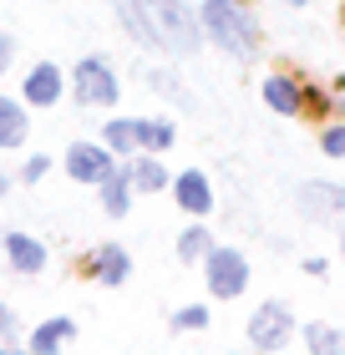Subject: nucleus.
<instances>
[{
	"label": "nucleus",
	"instance_id": "obj_1",
	"mask_svg": "<svg viewBox=\"0 0 345 355\" xmlns=\"http://www.w3.org/2000/svg\"><path fill=\"white\" fill-rule=\"evenodd\" d=\"M112 6H117L122 31L142 46V51H158V56H193V51L208 41L199 10H188L183 0H112Z\"/></svg>",
	"mask_w": 345,
	"mask_h": 355
},
{
	"label": "nucleus",
	"instance_id": "obj_2",
	"mask_svg": "<svg viewBox=\"0 0 345 355\" xmlns=\"http://www.w3.org/2000/svg\"><path fill=\"white\" fill-rule=\"evenodd\" d=\"M199 21H203V36L219 46V51L239 56V61H254L259 56V21L244 0H203L199 6Z\"/></svg>",
	"mask_w": 345,
	"mask_h": 355
},
{
	"label": "nucleus",
	"instance_id": "obj_3",
	"mask_svg": "<svg viewBox=\"0 0 345 355\" xmlns=\"http://www.w3.org/2000/svg\"><path fill=\"white\" fill-rule=\"evenodd\" d=\"M102 142L117 157H137V153H168L173 148V122L158 117H112L102 127Z\"/></svg>",
	"mask_w": 345,
	"mask_h": 355
},
{
	"label": "nucleus",
	"instance_id": "obj_4",
	"mask_svg": "<svg viewBox=\"0 0 345 355\" xmlns=\"http://www.w3.org/2000/svg\"><path fill=\"white\" fill-rule=\"evenodd\" d=\"M71 96L81 107H96V112H107V107H117V96H122V87H117V71H112V61L107 56H81L76 67H71Z\"/></svg>",
	"mask_w": 345,
	"mask_h": 355
},
{
	"label": "nucleus",
	"instance_id": "obj_5",
	"mask_svg": "<svg viewBox=\"0 0 345 355\" xmlns=\"http://www.w3.org/2000/svg\"><path fill=\"white\" fill-rule=\"evenodd\" d=\"M203 284H208L213 300H239L244 289H249V259H244L239 249L213 244V254L203 259Z\"/></svg>",
	"mask_w": 345,
	"mask_h": 355
},
{
	"label": "nucleus",
	"instance_id": "obj_6",
	"mask_svg": "<svg viewBox=\"0 0 345 355\" xmlns=\"http://www.w3.org/2000/svg\"><path fill=\"white\" fill-rule=\"evenodd\" d=\"M289 340H294V315H289V304L264 300V304L249 315V345H254V350H285Z\"/></svg>",
	"mask_w": 345,
	"mask_h": 355
},
{
	"label": "nucleus",
	"instance_id": "obj_7",
	"mask_svg": "<svg viewBox=\"0 0 345 355\" xmlns=\"http://www.w3.org/2000/svg\"><path fill=\"white\" fill-rule=\"evenodd\" d=\"M294 208L305 218H320V223H345V188L340 183H325V178H310L294 193Z\"/></svg>",
	"mask_w": 345,
	"mask_h": 355
},
{
	"label": "nucleus",
	"instance_id": "obj_8",
	"mask_svg": "<svg viewBox=\"0 0 345 355\" xmlns=\"http://www.w3.org/2000/svg\"><path fill=\"white\" fill-rule=\"evenodd\" d=\"M67 173L76 178V183H92L96 188L102 178L117 173V153H112L107 142H87V137H81V142L67 148Z\"/></svg>",
	"mask_w": 345,
	"mask_h": 355
},
{
	"label": "nucleus",
	"instance_id": "obj_9",
	"mask_svg": "<svg viewBox=\"0 0 345 355\" xmlns=\"http://www.w3.org/2000/svg\"><path fill=\"white\" fill-rule=\"evenodd\" d=\"M61 92H67L61 67H56V61H36V67L26 71V82H21V102L26 107H56Z\"/></svg>",
	"mask_w": 345,
	"mask_h": 355
},
{
	"label": "nucleus",
	"instance_id": "obj_10",
	"mask_svg": "<svg viewBox=\"0 0 345 355\" xmlns=\"http://www.w3.org/2000/svg\"><path fill=\"white\" fill-rule=\"evenodd\" d=\"M259 96H264V107L279 112V117H300L305 112V87L294 82L289 71H269L264 82H259Z\"/></svg>",
	"mask_w": 345,
	"mask_h": 355
},
{
	"label": "nucleus",
	"instance_id": "obj_11",
	"mask_svg": "<svg viewBox=\"0 0 345 355\" xmlns=\"http://www.w3.org/2000/svg\"><path fill=\"white\" fill-rule=\"evenodd\" d=\"M173 198H178V208L193 214V218L213 214V183H208V173H199V168L178 173V178H173Z\"/></svg>",
	"mask_w": 345,
	"mask_h": 355
},
{
	"label": "nucleus",
	"instance_id": "obj_12",
	"mask_svg": "<svg viewBox=\"0 0 345 355\" xmlns=\"http://www.w3.org/2000/svg\"><path fill=\"white\" fill-rule=\"evenodd\" d=\"M0 249H6V259H10L15 274H41L46 259H51L41 239H36V234H21V229H10L6 239H0Z\"/></svg>",
	"mask_w": 345,
	"mask_h": 355
},
{
	"label": "nucleus",
	"instance_id": "obj_13",
	"mask_svg": "<svg viewBox=\"0 0 345 355\" xmlns=\"http://www.w3.org/2000/svg\"><path fill=\"white\" fill-rule=\"evenodd\" d=\"M87 269H92V279H96V284L117 289V284H127V274H133V259H127V249H122V244H96V249H92V259H87Z\"/></svg>",
	"mask_w": 345,
	"mask_h": 355
},
{
	"label": "nucleus",
	"instance_id": "obj_14",
	"mask_svg": "<svg viewBox=\"0 0 345 355\" xmlns=\"http://www.w3.org/2000/svg\"><path fill=\"white\" fill-rule=\"evenodd\" d=\"M127 173H133V188H137V193H162V188H173V173L158 163V153L127 157Z\"/></svg>",
	"mask_w": 345,
	"mask_h": 355
},
{
	"label": "nucleus",
	"instance_id": "obj_15",
	"mask_svg": "<svg viewBox=\"0 0 345 355\" xmlns=\"http://www.w3.org/2000/svg\"><path fill=\"white\" fill-rule=\"evenodd\" d=\"M96 193H102V208H107V218H127V208H133V173L127 168H117L112 178H102L96 183Z\"/></svg>",
	"mask_w": 345,
	"mask_h": 355
},
{
	"label": "nucleus",
	"instance_id": "obj_16",
	"mask_svg": "<svg viewBox=\"0 0 345 355\" xmlns=\"http://www.w3.org/2000/svg\"><path fill=\"white\" fill-rule=\"evenodd\" d=\"M26 137H31V117H26V107H15L10 96H0V153L21 148Z\"/></svg>",
	"mask_w": 345,
	"mask_h": 355
},
{
	"label": "nucleus",
	"instance_id": "obj_17",
	"mask_svg": "<svg viewBox=\"0 0 345 355\" xmlns=\"http://www.w3.org/2000/svg\"><path fill=\"white\" fill-rule=\"evenodd\" d=\"M76 335V320H67V315H56V320H46V325H36L31 330V350L36 355H56L61 345H67Z\"/></svg>",
	"mask_w": 345,
	"mask_h": 355
},
{
	"label": "nucleus",
	"instance_id": "obj_18",
	"mask_svg": "<svg viewBox=\"0 0 345 355\" xmlns=\"http://www.w3.org/2000/svg\"><path fill=\"white\" fill-rule=\"evenodd\" d=\"M213 244H219V239H213L203 223H193V229L178 234V264H203L208 254H213Z\"/></svg>",
	"mask_w": 345,
	"mask_h": 355
},
{
	"label": "nucleus",
	"instance_id": "obj_19",
	"mask_svg": "<svg viewBox=\"0 0 345 355\" xmlns=\"http://www.w3.org/2000/svg\"><path fill=\"white\" fill-rule=\"evenodd\" d=\"M305 345L315 350V355H345V330L315 320V325H305Z\"/></svg>",
	"mask_w": 345,
	"mask_h": 355
},
{
	"label": "nucleus",
	"instance_id": "obj_20",
	"mask_svg": "<svg viewBox=\"0 0 345 355\" xmlns=\"http://www.w3.org/2000/svg\"><path fill=\"white\" fill-rule=\"evenodd\" d=\"M147 87H153V92H162L173 107H183V112H193V107H199V102H193V92H188L183 82H178V76H168L162 67H153V71H147Z\"/></svg>",
	"mask_w": 345,
	"mask_h": 355
},
{
	"label": "nucleus",
	"instance_id": "obj_21",
	"mask_svg": "<svg viewBox=\"0 0 345 355\" xmlns=\"http://www.w3.org/2000/svg\"><path fill=\"white\" fill-rule=\"evenodd\" d=\"M168 325H173V330H203V325H208V310H203V304H183Z\"/></svg>",
	"mask_w": 345,
	"mask_h": 355
},
{
	"label": "nucleus",
	"instance_id": "obj_22",
	"mask_svg": "<svg viewBox=\"0 0 345 355\" xmlns=\"http://www.w3.org/2000/svg\"><path fill=\"white\" fill-rule=\"evenodd\" d=\"M320 153L325 157H345V122H330L320 132Z\"/></svg>",
	"mask_w": 345,
	"mask_h": 355
},
{
	"label": "nucleus",
	"instance_id": "obj_23",
	"mask_svg": "<svg viewBox=\"0 0 345 355\" xmlns=\"http://www.w3.org/2000/svg\"><path fill=\"white\" fill-rule=\"evenodd\" d=\"M51 173V157L36 153V157H26V168H21V183H41V178Z\"/></svg>",
	"mask_w": 345,
	"mask_h": 355
},
{
	"label": "nucleus",
	"instance_id": "obj_24",
	"mask_svg": "<svg viewBox=\"0 0 345 355\" xmlns=\"http://www.w3.org/2000/svg\"><path fill=\"white\" fill-rule=\"evenodd\" d=\"M21 335V315L15 310H0V340H15Z\"/></svg>",
	"mask_w": 345,
	"mask_h": 355
},
{
	"label": "nucleus",
	"instance_id": "obj_25",
	"mask_svg": "<svg viewBox=\"0 0 345 355\" xmlns=\"http://www.w3.org/2000/svg\"><path fill=\"white\" fill-rule=\"evenodd\" d=\"M10 61H15V36H10V31H0V76L10 71Z\"/></svg>",
	"mask_w": 345,
	"mask_h": 355
},
{
	"label": "nucleus",
	"instance_id": "obj_26",
	"mask_svg": "<svg viewBox=\"0 0 345 355\" xmlns=\"http://www.w3.org/2000/svg\"><path fill=\"white\" fill-rule=\"evenodd\" d=\"M285 6H300V10H305V6H310V0H285Z\"/></svg>",
	"mask_w": 345,
	"mask_h": 355
},
{
	"label": "nucleus",
	"instance_id": "obj_27",
	"mask_svg": "<svg viewBox=\"0 0 345 355\" xmlns=\"http://www.w3.org/2000/svg\"><path fill=\"white\" fill-rule=\"evenodd\" d=\"M6 188H10V178H6V173H0V193H6Z\"/></svg>",
	"mask_w": 345,
	"mask_h": 355
},
{
	"label": "nucleus",
	"instance_id": "obj_28",
	"mask_svg": "<svg viewBox=\"0 0 345 355\" xmlns=\"http://www.w3.org/2000/svg\"><path fill=\"white\" fill-rule=\"evenodd\" d=\"M340 259H345V234H340Z\"/></svg>",
	"mask_w": 345,
	"mask_h": 355
},
{
	"label": "nucleus",
	"instance_id": "obj_29",
	"mask_svg": "<svg viewBox=\"0 0 345 355\" xmlns=\"http://www.w3.org/2000/svg\"><path fill=\"white\" fill-rule=\"evenodd\" d=\"M0 310H6V304H0Z\"/></svg>",
	"mask_w": 345,
	"mask_h": 355
}]
</instances>
